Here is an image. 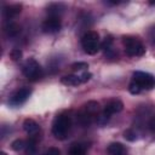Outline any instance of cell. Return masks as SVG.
Segmentation results:
<instances>
[{
    "mask_svg": "<svg viewBox=\"0 0 155 155\" xmlns=\"http://www.w3.org/2000/svg\"><path fill=\"white\" fill-rule=\"evenodd\" d=\"M98 110H99V105L96 101H90L86 104H84L82 108L76 114V120L79 125H81L82 127L90 126L97 119Z\"/></svg>",
    "mask_w": 155,
    "mask_h": 155,
    "instance_id": "6da1fadb",
    "label": "cell"
},
{
    "mask_svg": "<svg viewBox=\"0 0 155 155\" xmlns=\"http://www.w3.org/2000/svg\"><path fill=\"white\" fill-rule=\"evenodd\" d=\"M70 127H71L70 116L65 113L58 114L52 122V134L54 136L56 139L63 140L67 138V136L70 131Z\"/></svg>",
    "mask_w": 155,
    "mask_h": 155,
    "instance_id": "7a4b0ae2",
    "label": "cell"
},
{
    "mask_svg": "<svg viewBox=\"0 0 155 155\" xmlns=\"http://www.w3.org/2000/svg\"><path fill=\"white\" fill-rule=\"evenodd\" d=\"M122 45L125 48V52L130 57H140L145 53V47L143 42L132 35H126L122 38Z\"/></svg>",
    "mask_w": 155,
    "mask_h": 155,
    "instance_id": "3957f363",
    "label": "cell"
},
{
    "mask_svg": "<svg viewBox=\"0 0 155 155\" xmlns=\"http://www.w3.org/2000/svg\"><path fill=\"white\" fill-rule=\"evenodd\" d=\"M81 46L87 54H94L99 50V35L94 30L86 31L81 38Z\"/></svg>",
    "mask_w": 155,
    "mask_h": 155,
    "instance_id": "277c9868",
    "label": "cell"
},
{
    "mask_svg": "<svg viewBox=\"0 0 155 155\" xmlns=\"http://www.w3.org/2000/svg\"><path fill=\"white\" fill-rule=\"evenodd\" d=\"M22 71L29 81H38L39 79L42 78V74H44L41 65L34 58H28L24 62L22 67Z\"/></svg>",
    "mask_w": 155,
    "mask_h": 155,
    "instance_id": "5b68a950",
    "label": "cell"
},
{
    "mask_svg": "<svg viewBox=\"0 0 155 155\" xmlns=\"http://www.w3.org/2000/svg\"><path fill=\"white\" fill-rule=\"evenodd\" d=\"M132 81L143 90H151L155 87V76L145 71H134L132 75Z\"/></svg>",
    "mask_w": 155,
    "mask_h": 155,
    "instance_id": "8992f818",
    "label": "cell"
},
{
    "mask_svg": "<svg viewBox=\"0 0 155 155\" xmlns=\"http://www.w3.org/2000/svg\"><path fill=\"white\" fill-rule=\"evenodd\" d=\"M61 27H62V22H61V18L57 16H48L41 24L42 31L47 34H54L59 31Z\"/></svg>",
    "mask_w": 155,
    "mask_h": 155,
    "instance_id": "52a82bcc",
    "label": "cell"
},
{
    "mask_svg": "<svg viewBox=\"0 0 155 155\" xmlns=\"http://www.w3.org/2000/svg\"><path fill=\"white\" fill-rule=\"evenodd\" d=\"M31 94V90L28 88V87H23V88H19L18 91H16L11 98H10V104L13 105V107H18L21 104H23Z\"/></svg>",
    "mask_w": 155,
    "mask_h": 155,
    "instance_id": "ba28073f",
    "label": "cell"
},
{
    "mask_svg": "<svg viewBox=\"0 0 155 155\" xmlns=\"http://www.w3.org/2000/svg\"><path fill=\"white\" fill-rule=\"evenodd\" d=\"M122 109H124V103H122L120 99L115 98V99H110V101L105 104L103 111H104L108 116H111L113 114H117V113H120Z\"/></svg>",
    "mask_w": 155,
    "mask_h": 155,
    "instance_id": "9c48e42d",
    "label": "cell"
},
{
    "mask_svg": "<svg viewBox=\"0 0 155 155\" xmlns=\"http://www.w3.org/2000/svg\"><path fill=\"white\" fill-rule=\"evenodd\" d=\"M23 130L29 134V137L38 138L36 136L40 132V126H39V124L35 120H33V119H25L23 121Z\"/></svg>",
    "mask_w": 155,
    "mask_h": 155,
    "instance_id": "30bf717a",
    "label": "cell"
},
{
    "mask_svg": "<svg viewBox=\"0 0 155 155\" xmlns=\"http://www.w3.org/2000/svg\"><path fill=\"white\" fill-rule=\"evenodd\" d=\"M22 11V5L21 4H12V5H7L4 7L2 10V16L6 19H11L13 17H16L17 15H19Z\"/></svg>",
    "mask_w": 155,
    "mask_h": 155,
    "instance_id": "8fae6325",
    "label": "cell"
},
{
    "mask_svg": "<svg viewBox=\"0 0 155 155\" xmlns=\"http://www.w3.org/2000/svg\"><path fill=\"white\" fill-rule=\"evenodd\" d=\"M108 154L109 155H127V149L125 148L124 144L119 142L110 143L108 147Z\"/></svg>",
    "mask_w": 155,
    "mask_h": 155,
    "instance_id": "7c38bea8",
    "label": "cell"
},
{
    "mask_svg": "<svg viewBox=\"0 0 155 155\" xmlns=\"http://www.w3.org/2000/svg\"><path fill=\"white\" fill-rule=\"evenodd\" d=\"M4 31H5V34H6L8 38H15V36H17V35L19 34L21 27H19L17 23H15V22H10V23H7V24L5 25Z\"/></svg>",
    "mask_w": 155,
    "mask_h": 155,
    "instance_id": "4fadbf2b",
    "label": "cell"
},
{
    "mask_svg": "<svg viewBox=\"0 0 155 155\" xmlns=\"http://www.w3.org/2000/svg\"><path fill=\"white\" fill-rule=\"evenodd\" d=\"M61 82L63 85H67V86H78L81 84V80H80V76L74 75V74H69V75H64L61 79Z\"/></svg>",
    "mask_w": 155,
    "mask_h": 155,
    "instance_id": "5bb4252c",
    "label": "cell"
},
{
    "mask_svg": "<svg viewBox=\"0 0 155 155\" xmlns=\"http://www.w3.org/2000/svg\"><path fill=\"white\" fill-rule=\"evenodd\" d=\"M68 155H86V147L81 143H75L69 148Z\"/></svg>",
    "mask_w": 155,
    "mask_h": 155,
    "instance_id": "9a60e30c",
    "label": "cell"
},
{
    "mask_svg": "<svg viewBox=\"0 0 155 155\" xmlns=\"http://www.w3.org/2000/svg\"><path fill=\"white\" fill-rule=\"evenodd\" d=\"M11 148H12V150H15V151H19V150H22V149L25 148V143H24L23 139H15V140L11 143Z\"/></svg>",
    "mask_w": 155,
    "mask_h": 155,
    "instance_id": "2e32d148",
    "label": "cell"
},
{
    "mask_svg": "<svg viewBox=\"0 0 155 155\" xmlns=\"http://www.w3.org/2000/svg\"><path fill=\"white\" fill-rule=\"evenodd\" d=\"M113 36H110V35H108V36H105V39H104V41L101 44V47L104 50V51H109V50H111V45H113Z\"/></svg>",
    "mask_w": 155,
    "mask_h": 155,
    "instance_id": "e0dca14e",
    "label": "cell"
},
{
    "mask_svg": "<svg viewBox=\"0 0 155 155\" xmlns=\"http://www.w3.org/2000/svg\"><path fill=\"white\" fill-rule=\"evenodd\" d=\"M124 137H125V139H127V140H130V142H133V140H136L137 134H136V132H134L133 130L128 128V130H126V131L124 132Z\"/></svg>",
    "mask_w": 155,
    "mask_h": 155,
    "instance_id": "ac0fdd59",
    "label": "cell"
},
{
    "mask_svg": "<svg viewBox=\"0 0 155 155\" xmlns=\"http://www.w3.org/2000/svg\"><path fill=\"white\" fill-rule=\"evenodd\" d=\"M87 68H88V64L86 62H76V63L71 64L73 70H84V69H87Z\"/></svg>",
    "mask_w": 155,
    "mask_h": 155,
    "instance_id": "d6986e66",
    "label": "cell"
},
{
    "mask_svg": "<svg viewBox=\"0 0 155 155\" xmlns=\"http://www.w3.org/2000/svg\"><path fill=\"white\" fill-rule=\"evenodd\" d=\"M10 57L12 61H19L22 58V51L19 48H13L10 53Z\"/></svg>",
    "mask_w": 155,
    "mask_h": 155,
    "instance_id": "ffe728a7",
    "label": "cell"
},
{
    "mask_svg": "<svg viewBox=\"0 0 155 155\" xmlns=\"http://www.w3.org/2000/svg\"><path fill=\"white\" fill-rule=\"evenodd\" d=\"M42 155H61V151H59V149L58 148H54V147H51V148H48Z\"/></svg>",
    "mask_w": 155,
    "mask_h": 155,
    "instance_id": "44dd1931",
    "label": "cell"
},
{
    "mask_svg": "<svg viewBox=\"0 0 155 155\" xmlns=\"http://www.w3.org/2000/svg\"><path fill=\"white\" fill-rule=\"evenodd\" d=\"M79 76H80L81 82H86V81H88V80L91 79L92 74H91V73H88V71H85V73H82V74H81V75H79Z\"/></svg>",
    "mask_w": 155,
    "mask_h": 155,
    "instance_id": "7402d4cb",
    "label": "cell"
},
{
    "mask_svg": "<svg viewBox=\"0 0 155 155\" xmlns=\"http://www.w3.org/2000/svg\"><path fill=\"white\" fill-rule=\"evenodd\" d=\"M149 130L151 131V133L155 134V116L149 121Z\"/></svg>",
    "mask_w": 155,
    "mask_h": 155,
    "instance_id": "603a6c76",
    "label": "cell"
},
{
    "mask_svg": "<svg viewBox=\"0 0 155 155\" xmlns=\"http://www.w3.org/2000/svg\"><path fill=\"white\" fill-rule=\"evenodd\" d=\"M0 155H6V154H5L4 151H1V153H0Z\"/></svg>",
    "mask_w": 155,
    "mask_h": 155,
    "instance_id": "cb8c5ba5",
    "label": "cell"
}]
</instances>
